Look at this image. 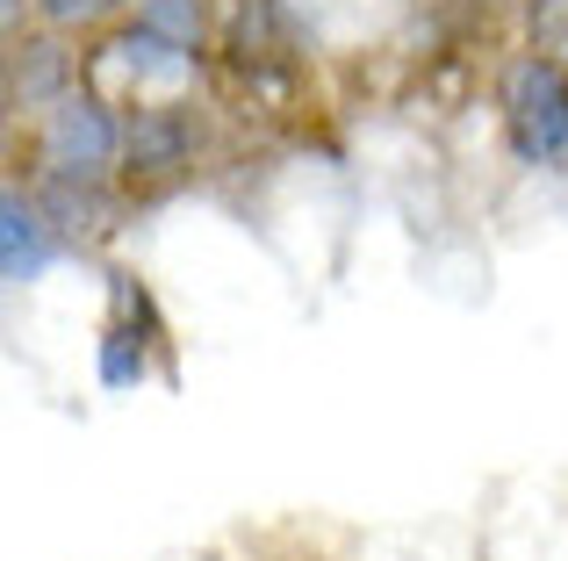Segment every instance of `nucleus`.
<instances>
[{"label": "nucleus", "mask_w": 568, "mask_h": 561, "mask_svg": "<svg viewBox=\"0 0 568 561\" xmlns=\"http://www.w3.org/2000/svg\"><path fill=\"white\" fill-rule=\"evenodd\" d=\"M202 51H187V43L159 37V29L144 22H115L94 37V51H87V86H101L109 101H123V109H144V101H187L194 86H202Z\"/></svg>", "instance_id": "obj_1"}, {"label": "nucleus", "mask_w": 568, "mask_h": 561, "mask_svg": "<svg viewBox=\"0 0 568 561\" xmlns=\"http://www.w3.org/2000/svg\"><path fill=\"white\" fill-rule=\"evenodd\" d=\"M497 123L518 166H568V58L518 51L497 72Z\"/></svg>", "instance_id": "obj_2"}, {"label": "nucleus", "mask_w": 568, "mask_h": 561, "mask_svg": "<svg viewBox=\"0 0 568 561\" xmlns=\"http://www.w3.org/2000/svg\"><path fill=\"white\" fill-rule=\"evenodd\" d=\"M123 144H130L123 101H109L101 86H72L58 109L29 123V173H115L123 181Z\"/></svg>", "instance_id": "obj_3"}, {"label": "nucleus", "mask_w": 568, "mask_h": 561, "mask_svg": "<svg viewBox=\"0 0 568 561\" xmlns=\"http://www.w3.org/2000/svg\"><path fill=\"white\" fill-rule=\"evenodd\" d=\"M202 144H209V123L202 109L187 101H144L130 109V144H123V187L130 195H166L181 187L194 166H202Z\"/></svg>", "instance_id": "obj_4"}, {"label": "nucleus", "mask_w": 568, "mask_h": 561, "mask_svg": "<svg viewBox=\"0 0 568 561\" xmlns=\"http://www.w3.org/2000/svg\"><path fill=\"white\" fill-rule=\"evenodd\" d=\"M29 195H37V210L51 216V231L80 253V245L109 238L115 224H123V202H138L115 173H22Z\"/></svg>", "instance_id": "obj_5"}, {"label": "nucleus", "mask_w": 568, "mask_h": 561, "mask_svg": "<svg viewBox=\"0 0 568 561\" xmlns=\"http://www.w3.org/2000/svg\"><path fill=\"white\" fill-rule=\"evenodd\" d=\"M72 86H87V51H72L65 29H22V37H8V109L22 123L58 109Z\"/></svg>", "instance_id": "obj_6"}, {"label": "nucleus", "mask_w": 568, "mask_h": 561, "mask_svg": "<svg viewBox=\"0 0 568 561\" xmlns=\"http://www.w3.org/2000/svg\"><path fill=\"white\" fill-rule=\"evenodd\" d=\"M65 253H72V245L58 238L51 216L37 210L29 181H8V187H0V280L22 295V288H37V280L51 274Z\"/></svg>", "instance_id": "obj_7"}, {"label": "nucleus", "mask_w": 568, "mask_h": 561, "mask_svg": "<svg viewBox=\"0 0 568 561\" xmlns=\"http://www.w3.org/2000/svg\"><path fill=\"white\" fill-rule=\"evenodd\" d=\"M109 280H115V317H109V332H101V346H94V375H101V389L130 396V389L152 381L159 317H152V303L130 288V274H109Z\"/></svg>", "instance_id": "obj_8"}, {"label": "nucleus", "mask_w": 568, "mask_h": 561, "mask_svg": "<svg viewBox=\"0 0 568 561\" xmlns=\"http://www.w3.org/2000/svg\"><path fill=\"white\" fill-rule=\"evenodd\" d=\"M130 22L159 29V37L187 43V51H202V58H209V37H216V8H209V0H138Z\"/></svg>", "instance_id": "obj_9"}, {"label": "nucleus", "mask_w": 568, "mask_h": 561, "mask_svg": "<svg viewBox=\"0 0 568 561\" xmlns=\"http://www.w3.org/2000/svg\"><path fill=\"white\" fill-rule=\"evenodd\" d=\"M130 8H138V0H37V29H65V37H80V29H115Z\"/></svg>", "instance_id": "obj_10"}]
</instances>
